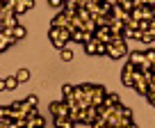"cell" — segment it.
Instances as JSON below:
<instances>
[{
    "instance_id": "cell-1",
    "label": "cell",
    "mask_w": 155,
    "mask_h": 128,
    "mask_svg": "<svg viewBox=\"0 0 155 128\" xmlns=\"http://www.w3.org/2000/svg\"><path fill=\"white\" fill-rule=\"evenodd\" d=\"M75 99L80 103V108H89L91 105V99H94V85L84 83V85H78L75 87Z\"/></svg>"
},
{
    "instance_id": "cell-2",
    "label": "cell",
    "mask_w": 155,
    "mask_h": 128,
    "mask_svg": "<svg viewBox=\"0 0 155 128\" xmlns=\"http://www.w3.org/2000/svg\"><path fill=\"white\" fill-rule=\"evenodd\" d=\"M50 114H53V119L57 117H68V112H71V108L66 105V101H53V103L48 105Z\"/></svg>"
},
{
    "instance_id": "cell-3",
    "label": "cell",
    "mask_w": 155,
    "mask_h": 128,
    "mask_svg": "<svg viewBox=\"0 0 155 128\" xmlns=\"http://www.w3.org/2000/svg\"><path fill=\"white\" fill-rule=\"evenodd\" d=\"M105 96H107V89L103 87V85H94V99H91V105H98V108H101L103 101H105Z\"/></svg>"
},
{
    "instance_id": "cell-4",
    "label": "cell",
    "mask_w": 155,
    "mask_h": 128,
    "mask_svg": "<svg viewBox=\"0 0 155 128\" xmlns=\"http://www.w3.org/2000/svg\"><path fill=\"white\" fill-rule=\"evenodd\" d=\"M94 37H96L98 41H103V44H110L114 37H112V30H110V25H103V28H98L96 32H94Z\"/></svg>"
},
{
    "instance_id": "cell-5",
    "label": "cell",
    "mask_w": 155,
    "mask_h": 128,
    "mask_svg": "<svg viewBox=\"0 0 155 128\" xmlns=\"http://www.w3.org/2000/svg\"><path fill=\"white\" fill-rule=\"evenodd\" d=\"M128 59H130L132 64H137V66H141V64L146 62V53L144 50H130V53H128Z\"/></svg>"
},
{
    "instance_id": "cell-6",
    "label": "cell",
    "mask_w": 155,
    "mask_h": 128,
    "mask_svg": "<svg viewBox=\"0 0 155 128\" xmlns=\"http://www.w3.org/2000/svg\"><path fill=\"white\" fill-rule=\"evenodd\" d=\"M68 21H71V16H68L66 12L62 9V12H59V14L55 16L53 21H50V25H57V28H66V25H68Z\"/></svg>"
},
{
    "instance_id": "cell-7",
    "label": "cell",
    "mask_w": 155,
    "mask_h": 128,
    "mask_svg": "<svg viewBox=\"0 0 155 128\" xmlns=\"http://www.w3.org/2000/svg\"><path fill=\"white\" fill-rule=\"evenodd\" d=\"M25 128H46V119L41 114H34V117H28V123Z\"/></svg>"
},
{
    "instance_id": "cell-8",
    "label": "cell",
    "mask_w": 155,
    "mask_h": 128,
    "mask_svg": "<svg viewBox=\"0 0 155 128\" xmlns=\"http://www.w3.org/2000/svg\"><path fill=\"white\" fill-rule=\"evenodd\" d=\"M53 123H55V128H75L78 121H73L71 117H57V119H53Z\"/></svg>"
},
{
    "instance_id": "cell-9",
    "label": "cell",
    "mask_w": 155,
    "mask_h": 128,
    "mask_svg": "<svg viewBox=\"0 0 155 128\" xmlns=\"http://www.w3.org/2000/svg\"><path fill=\"white\" fill-rule=\"evenodd\" d=\"M32 7H34V0H18V2H16V14H25V12H30V9H32Z\"/></svg>"
},
{
    "instance_id": "cell-10",
    "label": "cell",
    "mask_w": 155,
    "mask_h": 128,
    "mask_svg": "<svg viewBox=\"0 0 155 128\" xmlns=\"http://www.w3.org/2000/svg\"><path fill=\"white\" fill-rule=\"evenodd\" d=\"M98 44H101V41L96 39V37H94V39H89V41H84V53L87 55H98Z\"/></svg>"
},
{
    "instance_id": "cell-11",
    "label": "cell",
    "mask_w": 155,
    "mask_h": 128,
    "mask_svg": "<svg viewBox=\"0 0 155 128\" xmlns=\"http://www.w3.org/2000/svg\"><path fill=\"white\" fill-rule=\"evenodd\" d=\"M121 103V99L116 96V94H112V92H107V96H105V101H103V105H107V108H116V105Z\"/></svg>"
},
{
    "instance_id": "cell-12",
    "label": "cell",
    "mask_w": 155,
    "mask_h": 128,
    "mask_svg": "<svg viewBox=\"0 0 155 128\" xmlns=\"http://www.w3.org/2000/svg\"><path fill=\"white\" fill-rule=\"evenodd\" d=\"M121 83L126 85V87H132V85H135V73H123L121 71Z\"/></svg>"
},
{
    "instance_id": "cell-13",
    "label": "cell",
    "mask_w": 155,
    "mask_h": 128,
    "mask_svg": "<svg viewBox=\"0 0 155 128\" xmlns=\"http://www.w3.org/2000/svg\"><path fill=\"white\" fill-rule=\"evenodd\" d=\"M116 5L121 7V9H126V12H132V7H135V0H116Z\"/></svg>"
},
{
    "instance_id": "cell-14",
    "label": "cell",
    "mask_w": 155,
    "mask_h": 128,
    "mask_svg": "<svg viewBox=\"0 0 155 128\" xmlns=\"http://www.w3.org/2000/svg\"><path fill=\"white\" fill-rule=\"evenodd\" d=\"M25 35H28V30H25V28H23V25H21V23H18V25H16V28H14V39H16V41H18V39H23V37H25Z\"/></svg>"
},
{
    "instance_id": "cell-15",
    "label": "cell",
    "mask_w": 155,
    "mask_h": 128,
    "mask_svg": "<svg viewBox=\"0 0 155 128\" xmlns=\"http://www.w3.org/2000/svg\"><path fill=\"white\" fill-rule=\"evenodd\" d=\"M59 57H62L64 62H71V59H73V50L66 46V48H62V50H59Z\"/></svg>"
},
{
    "instance_id": "cell-16",
    "label": "cell",
    "mask_w": 155,
    "mask_h": 128,
    "mask_svg": "<svg viewBox=\"0 0 155 128\" xmlns=\"http://www.w3.org/2000/svg\"><path fill=\"white\" fill-rule=\"evenodd\" d=\"M5 83H7V89H16V87H18V78H16V73L14 76H7Z\"/></svg>"
},
{
    "instance_id": "cell-17",
    "label": "cell",
    "mask_w": 155,
    "mask_h": 128,
    "mask_svg": "<svg viewBox=\"0 0 155 128\" xmlns=\"http://www.w3.org/2000/svg\"><path fill=\"white\" fill-rule=\"evenodd\" d=\"M135 32L137 30L132 25H123V39H135Z\"/></svg>"
},
{
    "instance_id": "cell-18",
    "label": "cell",
    "mask_w": 155,
    "mask_h": 128,
    "mask_svg": "<svg viewBox=\"0 0 155 128\" xmlns=\"http://www.w3.org/2000/svg\"><path fill=\"white\" fill-rule=\"evenodd\" d=\"M16 78H18V83H28V80H30V71H28V69L16 71Z\"/></svg>"
},
{
    "instance_id": "cell-19",
    "label": "cell",
    "mask_w": 155,
    "mask_h": 128,
    "mask_svg": "<svg viewBox=\"0 0 155 128\" xmlns=\"http://www.w3.org/2000/svg\"><path fill=\"white\" fill-rule=\"evenodd\" d=\"M75 94V85H64L62 87V96L66 99V96H73Z\"/></svg>"
},
{
    "instance_id": "cell-20",
    "label": "cell",
    "mask_w": 155,
    "mask_h": 128,
    "mask_svg": "<svg viewBox=\"0 0 155 128\" xmlns=\"http://www.w3.org/2000/svg\"><path fill=\"white\" fill-rule=\"evenodd\" d=\"M25 103L32 105V108H37V105H39V96H37V94H30L28 99H25Z\"/></svg>"
},
{
    "instance_id": "cell-21",
    "label": "cell",
    "mask_w": 155,
    "mask_h": 128,
    "mask_svg": "<svg viewBox=\"0 0 155 128\" xmlns=\"http://www.w3.org/2000/svg\"><path fill=\"white\" fill-rule=\"evenodd\" d=\"M48 5H50V7H55V9H64L66 0H48Z\"/></svg>"
},
{
    "instance_id": "cell-22",
    "label": "cell",
    "mask_w": 155,
    "mask_h": 128,
    "mask_svg": "<svg viewBox=\"0 0 155 128\" xmlns=\"http://www.w3.org/2000/svg\"><path fill=\"white\" fill-rule=\"evenodd\" d=\"M144 53H146V59H148V62H155V50H153V48L144 50Z\"/></svg>"
},
{
    "instance_id": "cell-23",
    "label": "cell",
    "mask_w": 155,
    "mask_h": 128,
    "mask_svg": "<svg viewBox=\"0 0 155 128\" xmlns=\"http://www.w3.org/2000/svg\"><path fill=\"white\" fill-rule=\"evenodd\" d=\"M98 55H107V50H105V44H103V41L98 44Z\"/></svg>"
},
{
    "instance_id": "cell-24",
    "label": "cell",
    "mask_w": 155,
    "mask_h": 128,
    "mask_svg": "<svg viewBox=\"0 0 155 128\" xmlns=\"http://www.w3.org/2000/svg\"><path fill=\"white\" fill-rule=\"evenodd\" d=\"M5 89H7V83H5V80H0V92H5Z\"/></svg>"
},
{
    "instance_id": "cell-25",
    "label": "cell",
    "mask_w": 155,
    "mask_h": 128,
    "mask_svg": "<svg viewBox=\"0 0 155 128\" xmlns=\"http://www.w3.org/2000/svg\"><path fill=\"white\" fill-rule=\"evenodd\" d=\"M126 128H139V126H137V123H132V121H130V123H128Z\"/></svg>"
},
{
    "instance_id": "cell-26",
    "label": "cell",
    "mask_w": 155,
    "mask_h": 128,
    "mask_svg": "<svg viewBox=\"0 0 155 128\" xmlns=\"http://www.w3.org/2000/svg\"><path fill=\"white\" fill-rule=\"evenodd\" d=\"M150 30H155V19H150Z\"/></svg>"
},
{
    "instance_id": "cell-27",
    "label": "cell",
    "mask_w": 155,
    "mask_h": 128,
    "mask_svg": "<svg viewBox=\"0 0 155 128\" xmlns=\"http://www.w3.org/2000/svg\"><path fill=\"white\" fill-rule=\"evenodd\" d=\"M150 9H153V16H155V5H153V7H150Z\"/></svg>"
},
{
    "instance_id": "cell-28",
    "label": "cell",
    "mask_w": 155,
    "mask_h": 128,
    "mask_svg": "<svg viewBox=\"0 0 155 128\" xmlns=\"http://www.w3.org/2000/svg\"><path fill=\"white\" fill-rule=\"evenodd\" d=\"M101 128H110V126H107V123H105V126H101Z\"/></svg>"
},
{
    "instance_id": "cell-29",
    "label": "cell",
    "mask_w": 155,
    "mask_h": 128,
    "mask_svg": "<svg viewBox=\"0 0 155 128\" xmlns=\"http://www.w3.org/2000/svg\"><path fill=\"white\" fill-rule=\"evenodd\" d=\"M153 71H155V62H153Z\"/></svg>"
}]
</instances>
